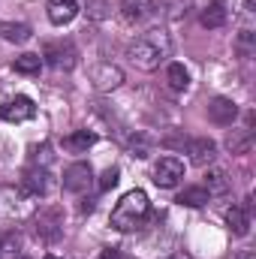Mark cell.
Wrapping results in <instances>:
<instances>
[{
  "mask_svg": "<svg viewBox=\"0 0 256 259\" xmlns=\"http://www.w3.org/2000/svg\"><path fill=\"white\" fill-rule=\"evenodd\" d=\"M166 81H169L172 91H187V84H190V72L184 69V64H169V69H166Z\"/></svg>",
  "mask_w": 256,
  "mask_h": 259,
  "instance_id": "obj_22",
  "label": "cell"
},
{
  "mask_svg": "<svg viewBox=\"0 0 256 259\" xmlns=\"http://www.w3.org/2000/svg\"><path fill=\"white\" fill-rule=\"evenodd\" d=\"M226 226L235 235H247L250 232V205H232L226 211Z\"/></svg>",
  "mask_w": 256,
  "mask_h": 259,
  "instance_id": "obj_14",
  "label": "cell"
},
{
  "mask_svg": "<svg viewBox=\"0 0 256 259\" xmlns=\"http://www.w3.org/2000/svg\"><path fill=\"white\" fill-rule=\"evenodd\" d=\"M235 259H256V253H253V250H238Z\"/></svg>",
  "mask_w": 256,
  "mask_h": 259,
  "instance_id": "obj_26",
  "label": "cell"
},
{
  "mask_svg": "<svg viewBox=\"0 0 256 259\" xmlns=\"http://www.w3.org/2000/svg\"><path fill=\"white\" fill-rule=\"evenodd\" d=\"M169 55H172V39H169V33H166L163 27L145 30V33L127 49L130 64L136 66V69H142V72H154Z\"/></svg>",
  "mask_w": 256,
  "mask_h": 259,
  "instance_id": "obj_1",
  "label": "cell"
},
{
  "mask_svg": "<svg viewBox=\"0 0 256 259\" xmlns=\"http://www.w3.org/2000/svg\"><path fill=\"white\" fill-rule=\"evenodd\" d=\"M226 18H229V12H226V3H223V0H211V3L202 9V27H208V30L223 27Z\"/></svg>",
  "mask_w": 256,
  "mask_h": 259,
  "instance_id": "obj_15",
  "label": "cell"
},
{
  "mask_svg": "<svg viewBox=\"0 0 256 259\" xmlns=\"http://www.w3.org/2000/svg\"><path fill=\"white\" fill-rule=\"evenodd\" d=\"M250 145H253L250 130H232V133L226 136V148H229L232 154H247V151H250Z\"/></svg>",
  "mask_w": 256,
  "mask_h": 259,
  "instance_id": "obj_20",
  "label": "cell"
},
{
  "mask_svg": "<svg viewBox=\"0 0 256 259\" xmlns=\"http://www.w3.org/2000/svg\"><path fill=\"white\" fill-rule=\"evenodd\" d=\"M42 58L55 66V69H72V66L78 64V52H75V46H72L69 39H55V42H46Z\"/></svg>",
  "mask_w": 256,
  "mask_h": 259,
  "instance_id": "obj_4",
  "label": "cell"
},
{
  "mask_svg": "<svg viewBox=\"0 0 256 259\" xmlns=\"http://www.w3.org/2000/svg\"><path fill=\"white\" fill-rule=\"evenodd\" d=\"M94 184V169L88 163H72L64 172V190L66 193H84Z\"/></svg>",
  "mask_w": 256,
  "mask_h": 259,
  "instance_id": "obj_9",
  "label": "cell"
},
{
  "mask_svg": "<svg viewBox=\"0 0 256 259\" xmlns=\"http://www.w3.org/2000/svg\"><path fill=\"white\" fill-rule=\"evenodd\" d=\"M46 259H61V256H55V253H49V256H46Z\"/></svg>",
  "mask_w": 256,
  "mask_h": 259,
  "instance_id": "obj_29",
  "label": "cell"
},
{
  "mask_svg": "<svg viewBox=\"0 0 256 259\" xmlns=\"http://www.w3.org/2000/svg\"><path fill=\"white\" fill-rule=\"evenodd\" d=\"M229 187H232V181L226 178L223 169H211V172L205 175V190H208V196H226Z\"/></svg>",
  "mask_w": 256,
  "mask_h": 259,
  "instance_id": "obj_19",
  "label": "cell"
},
{
  "mask_svg": "<svg viewBox=\"0 0 256 259\" xmlns=\"http://www.w3.org/2000/svg\"><path fill=\"white\" fill-rule=\"evenodd\" d=\"M78 15V0H49V21L55 27H64Z\"/></svg>",
  "mask_w": 256,
  "mask_h": 259,
  "instance_id": "obj_12",
  "label": "cell"
},
{
  "mask_svg": "<svg viewBox=\"0 0 256 259\" xmlns=\"http://www.w3.org/2000/svg\"><path fill=\"white\" fill-rule=\"evenodd\" d=\"M208 118H211L217 127H232L235 118H238V106H235L232 100H226V97H214V100L208 103Z\"/></svg>",
  "mask_w": 256,
  "mask_h": 259,
  "instance_id": "obj_10",
  "label": "cell"
},
{
  "mask_svg": "<svg viewBox=\"0 0 256 259\" xmlns=\"http://www.w3.org/2000/svg\"><path fill=\"white\" fill-rule=\"evenodd\" d=\"M151 214V199L145 190H130L118 199V205L112 208V226L118 232H136L145 226Z\"/></svg>",
  "mask_w": 256,
  "mask_h": 259,
  "instance_id": "obj_2",
  "label": "cell"
},
{
  "mask_svg": "<svg viewBox=\"0 0 256 259\" xmlns=\"http://www.w3.org/2000/svg\"><path fill=\"white\" fill-rule=\"evenodd\" d=\"M193 9V0H160V12L169 21H184Z\"/></svg>",
  "mask_w": 256,
  "mask_h": 259,
  "instance_id": "obj_18",
  "label": "cell"
},
{
  "mask_svg": "<svg viewBox=\"0 0 256 259\" xmlns=\"http://www.w3.org/2000/svg\"><path fill=\"white\" fill-rule=\"evenodd\" d=\"M181 178H184V163L178 157H160L154 163V184L157 187H166V190L178 187Z\"/></svg>",
  "mask_w": 256,
  "mask_h": 259,
  "instance_id": "obj_6",
  "label": "cell"
},
{
  "mask_svg": "<svg viewBox=\"0 0 256 259\" xmlns=\"http://www.w3.org/2000/svg\"><path fill=\"white\" fill-rule=\"evenodd\" d=\"M91 84L97 91H115V88L124 84V72L115 64H97L91 69Z\"/></svg>",
  "mask_w": 256,
  "mask_h": 259,
  "instance_id": "obj_8",
  "label": "cell"
},
{
  "mask_svg": "<svg viewBox=\"0 0 256 259\" xmlns=\"http://www.w3.org/2000/svg\"><path fill=\"white\" fill-rule=\"evenodd\" d=\"M154 9H157L154 0H121V15H124L127 21H133V24L148 21V18L154 15Z\"/></svg>",
  "mask_w": 256,
  "mask_h": 259,
  "instance_id": "obj_13",
  "label": "cell"
},
{
  "mask_svg": "<svg viewBox=\"0 0 256 259\" xmlns=\"http://www.w3.org/2000/svg\"><path fill=\"white\" fill-rule=\"evenodd\" d=\"M15 259H30V256H15Z\"/></svg>",
  "mask_w": 256,
  "mask_h": 259,
  "instance_id": "obj_30",
  "label": "cell"
},
{
  "mask_svg": "<svg viewBox=\"0 0 256 259\" xmlns=\"http://www.w3.org/2000/svg\"><path fill=\"white\" fill-rule=\"evenodd\" d=\"M169 259H190V256H184V253H172Z\"/></svg>",
  "mask_w": 256,
  "mask_h": 259,
  "instance_id": "obj_28",
  "label": "cell"
},
{
  "mask_svg": "<svg viewBox=\"0 0 256 259\" xmlns=\"http://www.w3.org/2000/svg\"><path fill=\"white\" fill-rule=\"evenodd\" d=\"M187 154H190L193 166H208V163H214V157H217V145H214L211 139H190V142H187Z\"/></svg>",
  "mask_w": 256,
  "mask_h": 259,
  "instance_id": "obj_11",
  "label": "cell"
},
{
  "mask_svg": "<svg viewBox=\"0 0 256 259\" xmlns=\"http://www.w3.org/2000/svg\"><path fill=\"white\" fill-rule=\"evenodd\" d=\"M0 36H3L6 42L21 46V42H27V39L33 36V30H30V24H24V21H3V24H0Z\"/></svg>",
  "mask_w": 256,
  "mask_h": 259,
  "instance_id": "obj_16",
  "label": "cell"
},
{
  "mask_svg": "<svg viewBox=\"0 0 256 259\" xmlns=\"http://www.w3.org/2000/svg\"><path fill=\"white\" fill-rule=\"evenodd\" d=\"M12 69H15L18 75H39L42 58H39V55H21V58L12 61Z\"/></svg>",
  "mask_w": 256,
  "mask_h": 259,
  "instance_id": "obj_21",
  "label": "cell"
},
{
  "mask_svg": "<svg viewBox=\"0 0 256 259\" xmlns=\"http://www.w3.org/2000/svg\"><path fill=\"white\" fill-rule=\"evenodd\" d=\"M94 142H97V136H94L91 130H75V133H69V136L64 139V148L72 151V154H84Z\"/></svg>",
  "mask_w": 256,
  "mask_h": 259,
  "instance_id": "obj_17",
  "label": "cell"
},
{
  "mask_svg": "<svg viewBox=\"0 0 256 259\" xmlns=\"http://www.w3.org/2000/svg\"><path fill=\"white\" fill-rule=\"evenodd\" d=\"M118 175H121V172H118L115 166H112V169H106V172H103V178H100V190H103V193H106V190H112V187L118 184Z\"/></svg>",
  "mask_w": 256,
  "mask_h": 259,
  "instance_id": "obj_25",
  "label": "cell"
},
{
  "mask_svg": "<svg viewBox=\"0 0 256 259\" xmlns=\"http://www.w3.org/2000/svg\"><path fill=\"white\" fill-rule=\"evenodd\" d=\"M151 148H154V142H151L145 133H136V136L130 139V151H133V157H139V160H145V157L151 154Z\"/></svg>",
  "mask_w": 256,
  "mask_h": 259,
  "instance_id": "obj_24",
  "label": "cell"
},
{
  "mask_svg": "<svg viewBox=\"0 0 256 259\" xmlns=\"http://www.w3.org/2000/svg\"><path fill=\"white\" fill-rule=\"evenodd\" d=\"M52 190V175L46 166H30L21 178V193L24 196H49Z\"/></svg>",
  "mask_w": 256,
  "mask_h": 259,
  "instance_id": "obj_7",
  "label": "cell"
},
{
  "mask_svg": "<svg viewBox=\"0 0 256 259\" xmlns=\"http://www.w3.org/2000/svg\"><path fill=\"white\" fill-rule=\"evenodd\" d=\"M211 196L205 187H184L181 196H178V205H187V208H202L205 202H208Z\"/></svg>",
  "mask_w": 256,
  "mask_h": 259,
  "instance_id": "obj_23",
  "label": "cell"
},
{
  "mask_svg": "<svg viewBox=\"0 0 256 259\" xmlns=\"http://www.w3.org/2000/svg\"><path fill=\"white\" fill-rule=\"evenodd\" d=\"M100 259H121V256H118V250H106V253H100Z\"/></svg>",
  "mask_w": 256,
  "mask_h": 259,
  "instance_id": "obj_27",
  "label": "cell"
},
{
  "mask_svg": "<svg viewBox=\"0 0 256 259\" xmlns=\"http://www.w3.org/2000/svg\"><path fill=\"white\" fill-rule=\"evenodd\" d=\"M33 232L39 241H58L64 235V211L58 205H49V208H39V214L33 217Z\"/></svg>",
  "mask_w": 256,
  "mask_h": 259,
  "instance_id": "obj_3",
  "label": "cell"
},
{
  "mask_svg": "<svg viewBox=\"0 0 256 259\" xmlns=\"http://www.w3.org/2000/svg\"><path fill=\"white\" fill-rule=\"evenodd\" d=\"M0 256H3V247H0Z\"/></svg>",
  "mask_w": 256,
  "mask_h": 259,
  "instance_id": "obj_31",
  "label": "cell"
},
{
  "mask_svg": "<svg viewBox=\"0 0 256 259\" xmlns=\"http://www.w3.org/2000/svg\"><path fill=\"white\" fill-rule=\"evenodd\" d=\"M33 115H36V106H33V100H30V97H24V94H15V97H9V100H3V103H0V118H3V121H9V124L30 121Z\"/></svg>",
  "mask_w": 256,
  "mask_h": 259,
  "instance_id": "obj_5",
  "label": "cell"
}]
</instances>
